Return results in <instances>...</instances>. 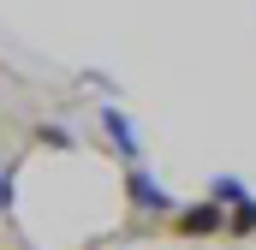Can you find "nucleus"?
Masks as SVG:
<instances>
[{"instance_id":"nucleus-5","label":"nucleus","mask_w":256,"mask_h":250,"mask_svg":"<svg viewBox=\"0 0 256 250\" xmlns=\"http://www.w3.org/2000/svg\"><path fill=\"white\" fill-rule=\"evenodd\" d=\"M232 232H256V196L232 208Z\"/></svg>"},{"instance_id":"nucleus-3","label":"nucleus","mask_w":256,"mask_h":250,"mask_svg":"<svg viewBox=\"0 0 256 250\" xmlns=\"http://www.w3.org/2000/svg\"><path fill=\"white\" fill-rule=\"evenodd\" d=\"M102 125H108V137L120 143V155H126L131 167H137V155H143V149H137V131H131V120L120 114V108H102Z\"/></svg>"},{"instance_id":"nucleus-7","label":"nucleus","mask_w":256,"mask_h":250,"mask_svg":"<svg viewBox=\"0 0 256 250\" xmlns=\"http://www.w3.org/2000/svg\"><path fill=\"white\" fill-rule=\"evenodd\" d=\"M6 208H12V173L0 167V214H6Z\"/></svg>"},{"instance_id":"nucleus-6","label":"nucleus","mask_w":256,"mask_h":250,"mask_svg":"<svg viewBox=\"0 0 256 250\" xmlns=\"http://www.w3.org/2000/svg\"><path fill=\"white\" fill-rule=\"evenodd\" d=\"M36 143H54V149H72V131H66V125H42V131H36Z\"/></svg>"},{"instance_id":"nucleus-1","label":"nucleus","mask_w":256,"mask_h":250,"mask_svg":"<svg viewBox=\"0 0 256 250\" xmlns=\"http://www.w3.org/2000/svg\"><path fill=\"white\" fill-rule=\"evenodd\" d=\"M126 190H131V208H149V214H173V196L155 185L143 167H131V173H126Z\"/></svg>"},{"instance_id":"nucleus-4","label":"nucleus","mask_w":256,"mask_h":250,"mask_svg":"<svg viewBox=\"0 0 256 250\" xmlns=\"http://www.w3.org/2000/svg\"><path fill=\"white\" fill-rule=\"evenodd\" d=\"M208 196H214V202H226V208H238V202H250V190L238 185V179H232V173H220V179H214V185H208Z\"/></svg>"},{"instance_id":"nucleus-2","label":"nucleus","mask_w":256,"mask_h":250,"mask_svg":"<svg viewBox=\"0 0 256 250\" xmlns=\"http://www.w3.org/2000/svg\"><path fill=\"white\" fill-rule=\"evenodd\" d=\"M220 220H232V214H226V202L208 196V202H196V208L179 214V232H185V238H196V232H220Z\"/></svg>"}]
</instances>
